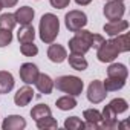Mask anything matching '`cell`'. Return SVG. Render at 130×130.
<instances>
[{"mask_svg":"<svg viewBox=\"0 0 130 130\" xmlns=\"http://www.w3.org/2000/svg\"><path fill=\"white\" fill-rule=\"evenodd\" d=\"M60 32V22L57 19V15L47 12L41 17L40 20V38L41 41L51 44L55 41L57 35Z\"/></svg>","mask_w":130,"mask_h":130,"instance_id":"6da1fadb","label":"cell"},{"mask_svg":"<svg viewBox=\"0 0 130 130\" xmlns=\"http://www.w3.org/2000/svg\"><path fill=\"white\" fill-rule=\"evenodd\" d=\"M54 86L58 90H61L64 93H69V95H74V96L81 95L83 87H84L83 81L78 77H74V75H61V77H58L54 81Z\"/></svg>","mask_w":130,"mask_h":130,"instance_id":"7a4b0ae2","label":"cell"},{"mask_svg":"<svg viewBox=\"0 0 130 130\" xmlns=\"http://www.w3.org/2000/svg\"><path fill=\"white\" fill-rule=\"evenodd\" d=\"M64 23H66V28L71 32H77L87 25V15L83 11L74 9V11H69L64 15Z\"/></svg>","mask_w":130,"mask_h":130,"instance_id":"3957f363","label":"cell"},{"mask_svg":"<svg viewBox=\"0 0 130 130\" xmlns=\"http://www.w3.org/2000/svg\"><path fill=\"white\" fill-rule=\"evenodd\" d=\"M118 55H119V51H118L113 38H110L107 41L104 40L100 44V47L96 49V57H98V60L101 63H112Z\"/></svg>","mask_w":130,"mask_h":130,"instance_id":"277c9868","label":"cell"},{"mask_svg":"<svg viewBox=\"0 0 130 130\" xmlns=\"http://www.w3.org/2000/svg\"><path fill=\"white\" fill-rule=\"evenodd\" d=\"M125 12V6L122 3V0H109L104 6V17L110 22L121 20Z\"/></svg>","mask_w":130,"mask_h":130,"instance_id":"5b68a950","label":"cell"},{"mask_svg":"<svg viewBox=\"0 0 130 130\" xmlns=\"http://www.w3.org/2000/svg\"><path fill=\"white\" fill-rule=\"evenodd\" d=\"M106 95H107V92H106V89H104V86H103V81L93 80V81L89 84V87H87V100H89L90 103L98 104V103L104 101Z\"/></svg>","mask_w":130,"mask_h":130,"instance_id":"8992f818","label":"cell"},{"mask_svg":"<svg viewBox=\"0 0 130 130\" xmlns=\"http://www.w3.org/2000/svg\"><path fill=\"white\" fill-rule=\"evenodd\" d=\"M118 115L109 107V106H106L104 107V110H103V113H101V122H100V128H106V130H115V128H118V118H116Z\"/></svg>","mask_w":130,"mask_h":130,"instance_id":"52a82bcc","label":"cell"},{"mask_svg":"<svg viewBox=\"0 0 130 130\" xmlns=\"http://www.w3.org/2000/svg\"><path fill=\"white\" fill-rule=\"evenodd\" d=\"M38 68L32 63H25L20 66V78L26 84H34L37 77H38Z\"/></svg>","mask_w":130,"mask_h":130,"instance_id":"ba28073f","label":"cell"},{"mask_svg":"<svg viewBox=\"0 0 130 130\" xmlns=\"http://www.w3.org/2000/svg\"><path fill=\"white\" fill-rule=\"evenodd\" d=\"M32 98H34V90L32 87H29V84H26L17 90V93L14 95V103L19 107H25L32 101Z\"/></svg>","mask_w":130,"mask_h":130,"instance_id":"9c48e42d","label":"cell"},{"mask_svg":"<svg viewBox=\"0 0 130 130\" xmlns=\"http://www.w3.org/2000/svg\"><path fill=\"white\" fill-rule=\"evenodd\" d=\"M83 116L86 119L84 122V128H90V130H96L100 128V122H101V112H98L96 109H86L83 112Z\"/></svg>","mask_w":130,"mask_h":130,"instance_id":"30bf717a","label":"cell"},{"mask_svg":"<svg viewBox=\"0 0 130 130\" xmlns=\"http://www.w3.org/2000/svg\"><path fill=\"white\" fill-rule=\"evenodd\" d=\"M69 49H71V54L84 55V54L90 49V46H89V43H87L81 35L75 34V37H72V38L69 40Z\"/></svg>","mask_w":130,"mask_h":130,"instance_id":"8fae6325","label":"cell"},{"mask_svg":"<svg viewBox=\"0 0 130 130\" xmlns=\"http://www.w3.org/2000/svg\"><path fill=\"white\" fill-rule=\"evenodd\" d=\"M25 127H26V121L20 115H9L2 122V128L3 130H22Z\"/></svg>","mask_w":130,"mask_h":130,"instance_id":"7c38bea8","label":"cell"},{"mask_svg":"<svg viewBox=\"0 0 130 130\" xmlns=\"http://www.w3.org/2000/svg\"><path fill=\"white\" fill-rule=\"evenodd\" d=\"M47 58L52 63H63L68 58V52H66V49H64V46L51 43V46L47 49Z\"/></svg>","mask_w":130,"mask_h":130,"instance_id":"4fadbf2b","label":"cell"},{"mask_svg":"<svg viewBox=\"0 0 130 130\" xmlns=\"http://www.w3.org/2000/svg\"><path fill=\"white\" fill-rule=\"evenodd\" d=\"M127 28H128L127 20H115V22H109L104 25V32L110 37H115L118 34H122Z\"/></svg>","mask_w":130,"mask_h":130,"instance_id":"5bb4252c","label":"cell"},{"mask_svg":"<svg viewBox=\"0 0 130 130\" xmlns=\"http://www.w3.org/2000/svg\"><path fill=\"white\" fill-rule=\"evenodd\" d=\"M35 87L38 89L40 93H44V95H49L52 93V89H54V81L49 75L46 74H38L37 80H35Z\"/></svg>","mask_w":130,"mask_h":130,"instance_id":"9a60e30c","label":"cell"},{"mask_svg":"<svg viewBox=\"0 0 130 130\" xmlns=\"http://www.w3.org/2000/svg\"><path fill=\"white\" fill-rule=\"evenodd\" d=\"M34 15H35V11L31 6H22L14 12L15 22L20 23V25H29L34 20Z\"/></svg>","mask_w":130,"mask_h":130,"instance_id":"2e32d148","label":"cell"},{"mask_svg":"<svg viewBox=\"0 0 130 130\" xmlns=\"http://www.w3.org/2000/svg\"><path fill=\"white\" fill-rule=\"evenodd\" d=\"M127 68L121 63H112L107 69V77L110 78H119V80H127Z\"/></svg>","mask_w":130,"mask_h":130,"instance_id":"e0dca14e","label":"cell"},{"mask_svg":"<svg viewBox=\"0 0 130 130\" xmlns=\"http://www.w3.org/2000/svg\"><path fill=\"white\" fill-rule=\"evenodd\" d=\"M14 87V77L8 71H0V93H8Z\"/></svg>","mask_w":130,"mask_h":130,"instance_id":"ac0fdd59","label":"cell"},{"mask_svg":"<svg viewBox=\"0 0 130 130\" xmlns=\"http://www.w3.org/2000/svg\"><path fill=\"white\" fill-rule=\"evenodd\" d=\"M19 41L20 43H29V41H34L35 38V29L34 26L29 23V25H22V28L19 29Z\"/></svg>","mask_w":130,"mask_h":130,"instance_id":"d6986e66","label":"cell"},{"mask_svg":"<svg viewBox=\"0 0 130 130\" xmlns=\"http://www.w3.org/2000/svg\"><path fill=\"white\" fill-rule=\"evenodd\" d=\"M69 64L75 71H86L87 69V60L80 54H71L69 55Z\"/></svg>","mask_w":130,"mask_h":130,"instance_id":"ffe728a7","label":"cell"},{"mask_svg":"<svg viewBox=\"0 0 130 130\" xmlns=\"http://www.w3.org/2000/svg\"><path fill=\"white\" fill-rule=\"evenodd\" d=\"M55 104H57V107H58L60 110H72V109H75V106H77V100H75L74 95H66V96L58 98Z\"/></svg>","mask_w":130,"mask_h":130,"instance_id":"44dd1931","label":"cell"},{"mask_svg":"<svg viewBox=\"0 0 130 130\" xmlns=\"http://www.w3.org/2000/svg\"><path fill=\"white\" fill-rule=\"evenodd\" d=\"M113 41H115L119 54L130 51V37H128V34H118V35H115Z\"/></svg>","mask_w":130,"mask_h":130,"instance_id":"7402d4cb","label":"cell"},{"mask_svg":"<svg viewBox=\"0 0 130 130\" xmlns=\"http://www.w3.org/2000/svg\"><path fill=\"white\" fill-rule=\"evenodd\" d=\"M125 84V80H119V78H110L107 77L106 81H103V86L106 89V92H116L119 89H122Z\"/></svg>","mask_w":130,"mask_h":130,"instance_id":"603a6c76","label":"cell"},{"mask_svg":"<svg viewBox=\"0 0 130 130\" xmlns=\"http://www.w3.org/2000/svg\"><path fill=\"white\" fill-rule=\"evenodd\" d=\"M49 115H51V109L46 104H37L31 110V116H32L34 121H38V119H41L44 116H49Z\"/></svg>","mask_w":130,"mask_h":130,"instance_id":"cb8c5ba5","label":"cell"},{"mask_svg":"<svg viewBox=\"0 0 130 130\" xmlns=\"http://www.w3.org/2000/svg\"><path fill=\"white\" fill-rule=\"evenodd\" d=\"M15 25H17V22H15L14 14L6 12V14H2V15H0V29H8V31H12Z\"/></svg>","mask_w":130,"mask_h":130,"instance_id":"d4e9b609","label":"cell"},{"mask_svg":"<svg viewBox=\"0 0 130 130\" xmlns=\"http://www.w3.org/2000/svg\"><path fill=\"white\" fill-rule=\"evenodd\" d=\"M35 122H37V127L40 130H47V128H57L58 127V122H57L55 118H52V115L44 116V118H41V119H38Z\"/></svg>","mask_w":130,"mask_h":130,"instance_id":"484cf974","label":"cell"},{"mask_svg":"<svg viewBox=\"0 0 130 130\" xmlns=\"http://www.w3.org/2000/svg\"><path fill=\"white\" fill-rule=\"evenodd\" d=\"M109 107H110L116 115H119V113H122V112H125V110L128 109V104H127V101L122 100V98H115V100H112V101L109 103Z\"/></svg>","mask_w":130,"mask_h":130,"instance_id":"4316f807","label":"cell"},{"mask_svg":"<svg viewBox=\"0 0 130 130\" xmlns=\"http://www.w3.org/2000/svg\"><path fill=\"white\" fill-rule=\"evenodd\" d=\"M64 128H68V130H83L84 122L78 116H71V118H66V121H64Z\"/></svg>","mask_w":130,"mask_h":130,"instance_id":"83f0119b","label":"cell"},{"mask_svg":"<svg viewBox=\"0 0 130 130\" xmlns=\"http://www.w3.org/2000/svg\"><path fill=\"white\" fill-rule=\"evenodd\" d=\"M20 52H22L25 57H34V55H37L38 47L34 44V41H29V43H22V46H20Z\"/></svg>","mask_w":130,"mask_h":130,"instance_id":"f1b7e54d","label":"cell"},{"mask_svg":"<svg viewBox=\"0 0 130 130\" xmlns=\"http://www.w3.org/2000/svg\"><path fill=\"white\" fill-rule=\"evenodd\" d=\"M12 41V34L8 29H0V47H5Z\"/></svg>","mask_w":130,"mask_h":130,"instance_id":"f546056e","label":"cell"},{"mask_svg":"<svg viewBox=\"0 0 130 130\" xmlns=\"http://www.w3.org/2000/svg\"><path fill=\"white\" fill-rule=\"evenodd\" d=\"M49 3L54 8H57V9H63V8H66L71 3V0H49Z\"/></svg>","mask_w":130,"mask_h":130,"instance_id":"4dcf8cb0","label":"cell"},{"mask_svg":"<svg viewBox=\"0 0 130 130\" xmlns=\"http://www.w3.org/2000/svg\"><path fill=\"white\" fill-rule=\"evenodd\" d=\"M17 2L19 0H0V3H2L3 8H12L17 5Z\"/></svg>","mask_w":130,"mask_h":130,"instance_id":"1f68e13d","label":"cell"},{"mask_svg":"<svg viewBox=\"0 0 130 130\" xmlns=\"http://www.w3.org/2000/svg\"><path fill=\"white\" fill-rule=\"evenodd\" d=\"M77 2V5H81V6H86V5H89L92 0H75Z\"/></svg>","mask_w":130,"mask_h":130,"instance_id":"d6a6232c","label":"cell"},{"mask_svg":"<svg viewBox=\"0 0 130 130\" xmlns=\"http://www.w3.org/2000/svg\"><path fill=\"white\" fill-rule=\"evenodd\" d=\"M2 8H3V6H2V3H0V11H2Z\"/></svg>","mask_w":130,"mask_h":130,"instance_id":"836d02e7","label":"cell"}]
</instances>
